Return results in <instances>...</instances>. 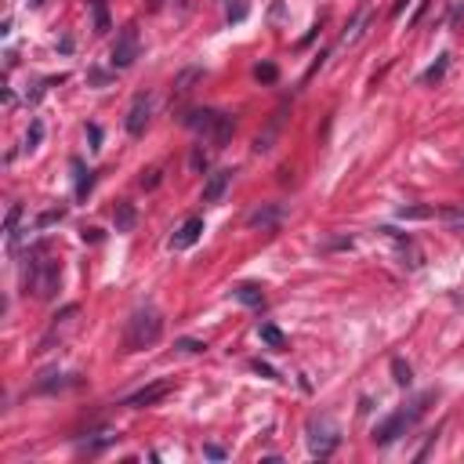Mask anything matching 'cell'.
I'll use <instances>...</instances> for the list:
<instances>
[{"label": "cell", "mask_w": 464, "mask_h": 464, "mask_svg": "<svg viewBox=\"0 0 464 464\" xmlns=\"http://www.w3.org/2000/svg\"><path fill=\"white\" fill-rule=\"evenodd\" d=\"M62 283V262L47 254V243H37L25 254V272H22V287L25 294H33L37 301H51Z\"/></svg>", "instance_id": "obj_1"}, {"label": "cell", "mask_w": 464, "mask_h": 464, "mask_svg": "<svg viewBox=\"0 0 464 464\" xmlns=\"http://www.w3.org/2000/svg\"><path fill=\"white\" fill-rule=\"evenodd\" d=\"M164 334V316L157 312L152 305L145 308H135L131 319H127V330H123V348L127 352H142V348H152Z\"/></svg>", "instance_id": "obj_2"}, {"label": "cell", "mask_w": 464, "mask_h": 464, "mask_svg": "<svg viewBox=\"0 0 464 464\" xmlns=\"http://www.w3.org/2000/svg\"><path fill=\"white\" fill-rule=\"evenodd\" d=\"M185 127L203 135V142L211 149H225L232 131H236V120L228 113H218V109H193V113H185Z\"/></svg>", "instance_id": "obj_3"}, {"label": "cell", "mask_w": 464, "mask_h": 464, "mask_svg": "<svg viewBox=\"0 0 464 464\" xmlns=\"http://www.w3.org/2000/svg\"><path fill=\"white\" fill-rule=\"evenodd\" d=\"M432 399H435V392H425V396H417L414 403H410V410H399V414H392L389 421H381V425L374 428V443H377V446H392L399 435H406L410 428L425 417V410H428Z\"/></svg>", "instance_id": "obj_4"}, {"label": "cell", "mask_w": 464, "mask_h": 464, "mask_svg": "<svg viewBox=\"0 0 464 464\" xmlns=\"http://www.w3.org/2000/svg\"><path fill=\"white\" fill-rule=\"evenodd\" d=\"M338 443H341V428H338V421L334 417H312L308 421V450H312L316 457H330L334 450H338Z\"/></svg>", "instance_id": "obj_5"}, {"label": "cell", "mask_w": 464, "mask_h": 464, "mask_svg": "<svg viewBox=\"0 0 464 464\" xmlns=\"http://www.w3.org/2000/svg\"><path fill=\"white\" fill-rule=\"evenodd\" d=\"M138 51H142V44H138V30H135V25H123L120 37H116V44H113V55H109L113 69H127V66H135Z\"/></svg>", "instance_id": "obj_6"}, {"label": "cell", "mask_w": 464, "mask_h": 464, "mask_svg": "<svg viewBox=\"0 0 464 464\" xmlns=\"http://www.w3.org/2000/svg\"><path fill=\"white\" fill-rule=\"evenodd\" d=\"M149 116H152V98H149V94H135L131 109H127V120H123L127 135H135V138H138V135H145Z\"/></svg>", "instance_id": "obj_7"}, {"label": "cell", "mask_w": 464, "mask_h": 464, "mask_svg": "<svg viewBox=\"0 0 464 464\" xmlns=\"http://www.w3.org/2000/svg\"><path fill=\"white\" fill-rule=\"evenodd\" d=\"M174 389L171 381H157V384H149V389H142V392H135V396H127L123 399V406H131V410H145V406H157L167 392Z\"/></svg>", "instance_id": "obj_8"}, {"label": "cell", "mask_w": 464, "mask_h": 464, "mask_svg": "<svg viewBox=\"0 0 464 464\" xmlns=\"http://www.w3.org/2000/svg\"><path fill=\"white\" fill-rule=\"evenodd\" d=\"M200 236H203V218H185L182 228L171 236V250H189Z\"/></svg>", "instance_id": "obj_9"}, {"label": "cell", "mask_w": 464, "mask_h": 464, "mask_svg": "<svg viewBox=\"0 0 464 464\" xmlns=\"http://www.w3.org/2000/svg\"><path fill=\"white\" fill-rule=\"evenodd\" d=\"M228 182H232V171H214V174L207 178V185H203V203H218V200L225 196Z\"/></svg>", "instance_id": "obj_10"}, {"label": "cell", "mask_w": 464, "mask_h": 464, "mask_svg": "<svg viewBox=\"0 0 464 464\" xmlns=\"http://www.w3.org/2000/svg\"><path fill=\"white\" fill-rule=\"evenodd\" d=\"M257 338H262L272 352H287V345H291V341H287V334H283L276 323H262V326H257Z\"/></svg>", "instance_id": "obj_11"}, {"label": "cell", "mask_w": 464, "mask_h": 464, "mask_svg": "<svg viewBox=\"0 0 464 464\" xmlns=\"http://www.w3.org/2000/svg\"><path fill=\"white\" fill-rule=\"evenodd\" d=\"M232 298L243 301V305H250V308H262V305H265V291L257 287V283H240V287L232 291Z\"/></svg>", "instance_id": "obj_12"}, {"label": "cell", "mask_w": 464, "mask_h": 464, "mask_svg": "<svg viewBox=\"0 0 464 464\" xmlns=\"http://www.w3.org/2000/svg\"><path fill=\"white\" fill-rule=\"evenodd\" d=\"M80 384H84V377L69 374V377H55V381H37L33 392H62V389H80Z\"/></svg>", "instance_id": "obj_13"}, {"label": "cell", "mask_w": 464, "mask_h": 464, "mask_svg": "<svg viewBox=\"0 0 464 464\" xmlns=\"http://www.w3.org/2000/svg\"><path fill=\"white\" fill-rule=\"evenodd\" d=\"M116 232H131L135 228V221H138V214H135V203H116Z\"/></svg>", "instance_id": "obj_14"}, {"label": "cell", "mask_w": 464, "mask_h": 464, "mask_svg": "<svg viewBox=\"0 0 464 464\" xmlns=\"http://www.w3.org/2000/svg\"><path fill=\"white\" fill-rule=\"evenodd\" d=\"M73 171H76V200H84V196L94 189V174H91V171H84V164H80V160H73Z\"/></svg>", "instance_id": "obj_15"}, {"label": "cell", "mask_w": 464, "mask_h": 464, "mask_svg": "<svg viewBox=\"0 0 464 464\" xmlns=\"http://www.w3.org/2000/svg\"><path fill=\"white\" fill-rule=\"evenodd\" d=\"M247 15H250L247 0H225V18H228V22H243Z\"/></svg>", "instance_id": "obj_16"}, {"label": "cell", "mask_w": 464, "mask_h": 464, "mask_svg": "<svg viewBox=\"0 0 464 464\" xmlns=\"http://www.w3.org/2000/svg\"><path fill=\"white\" fill-rule=\"evenodd\" d=\"M392 374H396L399 389H410V384H414V370H410V363H403V359H392Z\"/></svg>", "instance_id": "obj_17"}, {"label": "cell", "mask_w": 464, "mask_h": 464, "mask_svg": "<svg viewBox=\"0 0 464 464\" xmlns=\"http://www.w3.org/2000/svg\"><path fill=\"white\" fill-rule=\"evenodd\" d=\"M18 218H22V207H18V203H11V211H8V221H4V232H8V247H15V240H18Z\"/></svg>", "instance_id": "obj_18"}, {"label": "cell", "mask_w": 464, "mask_h": 464, "mask_svg": "<svg viewBox=\"0 0 464 464\" xmlns=\"http://www.w3.org/2000/svg\"><path fill=\"white\" fill-rule=\"evenodd\" d=\"M94 8V33H109V11H106V0H91Z\"/></svg>", "instance_id": "obj_19"}, {"label": "cell", "mask_w": 464, "mask_h": 464, "mask_svg": "<svg viewBox=\"0 0 464 464\" xmlns=\"http://www.w3.org/2000/svg\"><path fill=\"white\" fill-rule=\"evenodd\" d=\"M279 214H283L279 207H265V211H254V214L247 218V225H262V228H265V225L279 221Z\"/></svg>", "instance_id": "obj_20"}, {"label": "cell", "mask_w": 464, "mask_h": 464, "mask_svg": "<svg viewBox=\"0 0 464 464\" xmlns=\"http://www.w3.org/2000/svg\"><path fill=\"white\" fill-rule=\"evenodd\" d=\"M446 66H450V55H439V62H435V66H428V69L421 73V84H432V80H439V76L446 73Z\"/></svg>", "instance_id": "obj_21"}, {"label": "cell", "mask_w": 464, "mask_h": 464, "mask_svg": "<svg viewBox=\"0 0 464 464\" xmlns=\"http://www.w3.org/2000/svg\"><path fill=\"white\" fill-rule=\"evenodd\" d=\"M40 138H44V123H40V120H33L30 135H25V149H37V145H40Z\"/></svg>", "instance_id": "obj_22"}, {"label": "cell", "mask_w": 464, "mask_h": 464, "mask_svg": "<svg viewBox=\"0 0 464 464\" xmlns=\"http://www.w3.org/2000/svg\"><path fill=\"white\" fill-rule=\"evenodd\" d=\"M276 73H279V69H276L272 62H265V66H257V69H254V76H257V80H265V84L276 80Z\"/></svg>", "instance_id": "obj_23"}, {"label": "cell", "mask_w": 464, "mask_h": 464, "mask_svg": "<svg viewBox=\"0 0 464 464\" xmlns=\"http://www.w3.org/2000/svg\"><path fill=\"white\" fill-rule=\"evenodd\" d=\"M66 218V207H55V211H47V214H40L37 218V225L44 228V225H55V221H62Z\"/></svg>", "instance_id": "obj_24"}, {"label": "cell", "mask_w": 464, "mask_h": 464, "mask_svg": "<svg viewBox=\"0 0 464 464\" xmlns=\"http://www.w3.org/2000/svg\"><path fill=\"white\" fill-rule=\"evenodd\" d=\"M178 348H182V352H207V345H203V341H193V338H182V341H178Z\"/></svg>", "instance_id": "obj_25"}, {"label": "cell", "mask_w": 464, "mask_h": 464, "mask_svg": "<svg viewBox=\"0 0 464 464\" xmlns=\"http://www.w3.org/2000/svg\"><path fill=\"white\" fill-rule=\"evenodd\" d=\"M254 370L262 374V377H269V381H283V377H279V374H276V370H272L269 363H262V359H254Z\"/></svg>", "instance_id": "obj_26"}, {"label": "cell", "mask_w": 464, "mask_h": 464, "mask_svg": "<svg viewBox=\"0 0 464 464\" xmlns=\"http://www.w3.org/2000/svg\"><path fill=\"white\" fill-rule=\"evenodd\" d=\"M399 218H432V211H425V207H403Z\"/></svg>", "instance_id": "obj_27"}, {"label": "cell", "mask_w": 464, "mask_h": 464, "mask_svg": "<svg viewBox=\"0 0 464 464\" xmlns=\"http://www.w3.org/2000/svg\"><path fill=\"white\" fill-rule=\"evenodd\" d=\"M443 218H446V221H453V225H464V211H453V207H446V211H443Z\"/></svg>", "instance_id": "obj_28"}, {"label": "cell", "mask_w": 464, "mask_h": 464, "mask_svg": "<svg viewBox=\"0 0 464 464\" xmlns=\"http://www.w3.org/2000/svg\"><path fill=\"white\" fill-rule=\"evenodd\" d=\"M142 185L145 189H157L160 185V171H149V178H142Z\"/></svg>", "instance_id": "obj_29"}, {"label": "cell", "mask_w": 464, "mask_h": 464, "mask_svg": "<svg viewBox=\"0 0 464 464\" xmlns=\"http://www.w3.org/2000/svg\"><path fill=\"white\" fill-rule=\"evenodd\" d=\"M203 453H207V457H214V460H221V457H225V450H221V446H214V443H207V446H203Z\"/></svg>", "instance_id": "obj_30"}, {"label": "cell", "mask_w": 464, "mask_h": 464, "mask_svg": "<svg viewBox=\"0 0 464 464\" xmlns=\"http://www.w3.org/2000/svg\"><path fill=\"white\" fill-rule=\"evenodd\" d=\"M87 135H91V142H94L91 149H102V145H98V142H102V131H98V123H91V127H87Z\"/></svg>", "instance_id": "obj_31"}, {"label": "cell", "mask_w": 464, "mask_h": 464, "mask_svg": "<svg viewBox=\"0 0 464 464\" xmlns=\"http://www.w3.org/2000/svg\"><path fill=\"white\" fill-rule=\"evenodd\" d=\"M98 240H102L98 228H84V243H98Z\"/></svg>", "instance_id": "obj_32"}]
</instances>
